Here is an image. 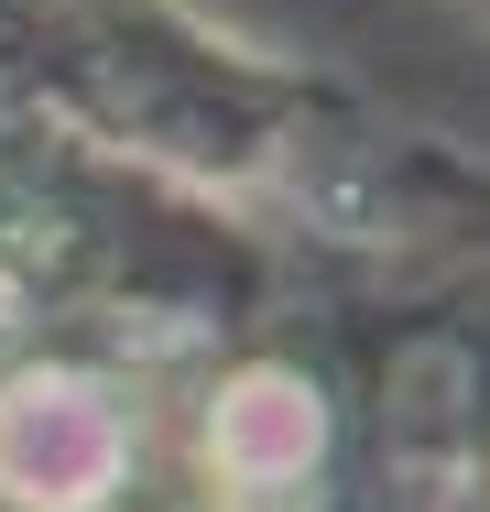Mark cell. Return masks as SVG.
I'll list each match as a JSON object with an SVG mask.
<instances>
[{
  "label": "cell",
  "instance_id": "1",
  "mask_svg": "<svg viewBox=\"0 0 490 512\" xmlns=\"http://www.w3.org/2000/svg\"><path fill=\"white\" fill-rule=\"evenodd\" d=\"M109 469H120V425H109L98 393L33 382V393L0 404V480H11V491H33V502H88V491H109Z\"/></svg>",
  "mask_w": 490,
  "mask_h": 512
},
{
  "label": "cell",
  "instance_id": "2",
  "mask_svg": "<svg viewBox=\"0 0 490 512\" xmlns=\"http://www.w3.org/2000/svg\"><path fill=\"white\" fill-rule=\"evenodd\" d=\"M305 447H316V414L294 404L284 382H251V393L218 404V458L240 480H284V469H305Z\"/></svg>",
  "mask_w": 490,
  "mask_h": 512
}]
</instances>
